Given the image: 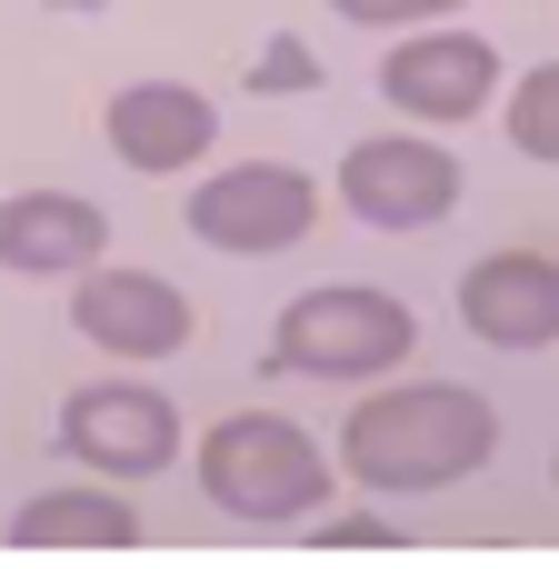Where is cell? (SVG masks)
<instances>
[{
	"mask_svg": "<svg viewBox=\"0 0 559 569\" xmlns=\"http://www.w3.org/2000/svg\"><path fill=\"white\" fill-rule=\"evenodd\" d=\"M490 460H500V410L460 380H390L380 400H350V420H340V470L380 500L460 490Z\"/></svg>",
	"mask_w": 559,
	"mask_h": 569,
	"instance_id": "obj_1",
	"label": "cell"
},
{
	"mask_svg": "<svg viewBox=\"0 0 559 569\" xmlns=\"http://www.w3.org/2000/svg\"><path fill=\"white\" fill-rule=\"evenodd\" d=\"M330 490H340V480H330L320 440H310L300 420H280V410H240V420H220V430L200 440V500H210L220 520H240V530L320 520Z\"/></svg>",
	"mask_w": 559,
	"mask_h": 569,
	"instance_id": "obj_2",
	"label": "cell"
},
{
	"mask_svg": "<svg viewBox=\"0 0 559 569\" xmlns=\"http://www.w3.org/2000/svg\"><path fill=\"white\" fill-rule=\"evenodd\" d=\"M420 350V320L400 290H370V280H320L280 310V340H270V370H300V380H380Z\"/></svg>",
	"mask_w": 559,
	"mask_h": 569,
	"instance_id": "obj_3",
	"label": "cell"
},
{
	"mask_svg": "<svg viewBox=\"0 0 559 569\" xmlns=\"http://www.w3.org/2000/svg\"><path fill=\"white\" fill-rule=\"evenodd\" d=\"M310 220H320V180L290 160H230L190 190V240L230 260H280L310 240Z\"/></svg>",
	"mask_w": 559,
	"mask_h": 569,
	"instance_id": "obj_4",
	"label": "cell"
},
{
	"mask_svg": "<svg viewBox=\"0 0 559 569\" xmlns=\"http://www.w3.org/2000/svg\"><path fill=\"white\" fill-rule=\"evenodd\" d=\"M340 210L370 230H430L460 210V160L420 130H370L340 150Z\"/></svg>",
	"mask_w": 559,
	"mask_h": 569,
	"instance_id": "obj_5",
	"label": "cell"
},
{
	"mask_svg": "<svg viewBox=\"0 0 559 569\" xmlns=\"http://www.w3.org/2000/svg\"><path fill=\"white\" fill-rule=\"evenodd\" d=\"M60 450L80 470H100V480H160L180 460V410L160 390H140V380H90L60 410Z\"/></svg>",
	"mask_w": 559,
	"mask_h": 569,
	"instance_id": "obj_6",
	"label": "cell"
},
{
	"mask_svg": "<svg viewBox=\"0 0 559 569\" xmlns=\"http://www.w3.org/2000/svg\"><path fill=\"white\" fill-rule=\"evenodd\" d=\"M100 130H110V160H120V170L170 180V170L210 160L220 110H210V90H190V80H120L110 110H100Z\"/></svg>",
	"mask_w": 559,
	"mask_h": 569,
	"instance_id": "obj_7",
	"label": "cell"
},
{
	"mask_svg": "<svg viewBox=\"0 0 559 569\" xmlns=\"http://www.w3.org/2000/svg\"><path fill=\"white\" fill-rule=\"evenodd\" d=\"M380 90L410 120H480V100L500 90V50L480 30H400L380 60Z\"/></svg>",
	"mask_w": 559,
	"mask_h": 569,
	"instance_id": "obj_8",
	"label": "cell"
},
{
	"mask_svg": "<svg viewBox=\"0 0 559 569\" xmlns=\"http://www.w3.org/2000/svg\"><path fill=\"white\" fill-rule=\"evenodd\" d=\"M70 320H80V340H100L110 360H170V350H190V330H200L190 290H170L160 270H80Z\"/></svg>",
	"mask_w": 559,
	"mask_h": 569,
	"instance_id": "obj_9",
	"label": "cell"
},
{
	"mask_svg": "<svg viewBox=\"0 0 559 569\" xmlns=\"http://www.w3.org/2000/svg\"><path fill=\"white\" fill-rule=\"evenodd\" d=\"M460 320L490 350H550L559 340V260L550 250H490L460 270Z\"/></svg>",
	"mask_w": 559,
	"mask_h": 569,
	"instance_id": "obj_10",
	"label": "cell"
},
{
	"mask_svg": "<svg viewBox=\"0 0 559 569\" xmlns=\"http://www.w3.org/2000/svg\"><path fill=\"white\" fill-rule=\"evenodd\" d=\"M100 240H110V220L80 190H10L0 200V270H20V280H80L100 260Z\"/></svg>",
	"mask_w": 559,
	"mask_h": 569,
	"instance_id": "obj_11",
	"label": "cell"
},
{
	"mask_svg": "<svg viewBox=\"0 0 559 569\" xmlns=\"http://www.w3.org/2000/svg\"><path fill=\"white\" fill-rule=\"evenodd\" d=\"M10 540H20V550H140V510H130L120 490H90V480H70V490H40V500H20Z\"/></svg>",
	"mask_w": 559,
	"mask_h": 569,
	"instance_id": "obj_12",
	"label": "cell"
},
{
	"mask_svg": "<svg viewBox=\"0 0 559 569\" xmlns=\"http://www.w3.org/2000/svg\"><path fill=\"white\" fill-rule=\"evenodd\" d=\"M510 140H520V160H550L559 170V60L510 80Z\"/></svg>",
	"mask_w": 559,
	"mask_h": 569,
	"instance_id": "obj_13",
	"label": "cell"
},
{
	"mask_svg": "<svg viewBox=\"0 0 559 569\" xmlns=\"http://www.w3.org/2000/svg\"><path fill=\"white\" fill-rule=\"evenodd\" d=\"M240 80H250L260 100H290V90H310V80H320V50H310L300 30H270V40H260V60H250Z\"/></svg>",
	"mask_w": 559,
	"mask_h": 569,
	"instance_id": "obj_14",
	"label": "cell"
},
{
	"mask_svg": "<svg viewBox=\"0 0 559 569\" xmlns=\"http://www.w3.org/2000/svg\"><path fill=\"white\" fill-rule=\"evenodd\" d=\"M340 20H360V30H430V20H450L460 0H330Z\"/></svg>",
	"mask_w": 559,
	"mask_h": 569,
	"instance_id": "obj_15",
	"label": "cell"
},
{
	"mask_svg": "<svg viewBox=\"0 0 559 569\" xmlns=\"http://www.w3.org/2000/svg\"><path fill=\"white\" fill-rule=\"evenodd\" d=\"M320 540H330V550H390V540H400V520H370V510L330 520V510H320Z\"/></svg>",
	"mask_w": 559,
	"mask_h": 569,
	"instance_id": "obj_16",
	"label": "cell"
},
{
	"mask_svg": "<svg viewBox=\"0 0 559 569\" xmlns=\"http://www.w3.org/2000/svg\"><path fill=\"white\" fill-rule=\"evenodd\" d=\"M50 10H100V0H50Z\"/></svg>",
	"mask_w": 559,
	"mask_h": 569,
	"instance_id": "obj_17",
	"label": "cell"
}]
</instances>
